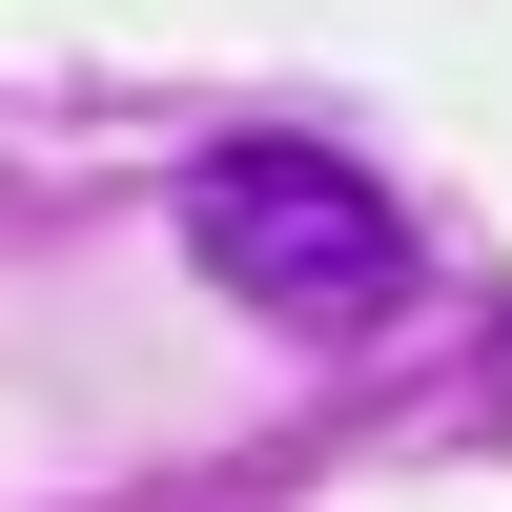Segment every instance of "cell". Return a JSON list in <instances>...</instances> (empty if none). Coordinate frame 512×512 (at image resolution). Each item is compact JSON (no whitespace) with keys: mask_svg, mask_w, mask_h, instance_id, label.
<instances>
[{"mask_svg":"<svg viewBox=\"0 0 512 512\" xmlns=\"http://www.w3.org/2000/svg\"><path fill=\"white\" fill-rule=\"evenodd\" d=\"M185 267L246 287V308H287V328H390V308H410L390 185H349L328 144H226V164H185Z\"/></svg>","mask_w":512,"mask_h":512,"instance_id":"cell-1","label":"cell"}]
</instances>
